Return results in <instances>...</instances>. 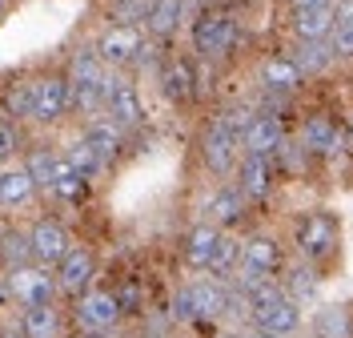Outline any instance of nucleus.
Here are the masks:
<instances>
[{"label": "nucleus", "mask_w": 353, "mask_h": 338, "mask_svg": "<svg viewBox=\"0 0 353 338\" xmlns=\"http://www.w3.org/2000/svg\"><path fill=\"white\" fill-rule=\"evenodd\" d=\"M245 306H249V326L253 330H265V335H281V338H297L301 335V322H305V314H301V306L289 298L285 290H281V282L273 278V282H265V286H257V290L241 294Z\"/></svg>", "instance_id": "nucleus-1"}, {"label": "nucleus", "mask_w": 353, "mask_h": 338, "mask_svg": "<svg viewBox=\"0 0 353 338\" xmlns=\"http://www.w3.org/2000/svg\"><path fill=\"white\" fill-rule=\"evenodd\" d=\"M281 270H285V246L273 234H249V238H241V258H237L229 286L237 294H249L273 278H281Z\"/></svg>", "instance_id": "nucleus-2"}, {"label": "nucleus", "mask_w": 353, "mask_h": 338, "mask_svg": "<svg viewBox=\"0 0 353 338\" xmlns=\"http://www.w3.org/2000/svg\"><path fill=\"white\" fill-rule=\"evenodd\" d=\"M229 302H233V286L221 278H197L185 282L173 294L169 314L173 322H225L229 318Z\"/></svg>", "instance_id": "nucleus-3"}, {"label": "nucleus", "mask_w": 353, "mask_h": 338, "mask_svg": "<svg viewBox=\"0 0 353 338\" xmlns=\"http://www.w3.org/2000/svg\"><path fill=\"white\" fill-rule=\"evenodd\" d=\"M109 68L101 65L97 48H77L68 57V113H81V117H97L101 113V81H105Z\"/></svg>", "instance_id": "nucleus-4"}, {"label": "nucleus", "mask_w": 353, "mask_h": 338, "mask_svg": "<svg viewBox=\"0 0 353 338\" xmlns=\"http://www.w3.org/2000/svg\"><path fill=\"white\" fill-rule=\"evenodd\" d=\"M337 242H341V225H337V218H333L330 209H309L293 225V250H297V258L309 262V266L333 258L337 254Z\"/></svg>", "instance_id": "nucleus-5"}, {"label": "nucleus", "mask_w": 353, "mask_h": 338, "mask_svg": "<svg viewBox=\"0 0 353 338\" xmlns=\"http://www.w3.org/2000/svg\"><path fill=\"white\" fill-rule=\"evenodd\" d=\"M241 41V24L233 12L225 8H213V12H201L197 24H193V53L201 61H225Z\"/></svg>", "instance_id": "nucleus-6"}, {"label": "nucleus", "mask_w": 353, "mask_h": 338, "mask_svg": "<svg viewBox=\"0 0 353 338\" xmlns=\"http://www.w3.org/2000/svg\"><path fill=\"white\" fill-rule=\"evenodd\" d=\"M101 113L109 117L117 129H137V125H145V97L137 85H129L117 68L105 73V81H101Z\"/></svg>", "instance_id": "nucleus-7"}, {"label": "nucleus", "mask_w": 353, "mask_h": 338, "mask_svg": "<svg viewBox=\"0 0 353 338\" xmlns=\"http://www.w3.org/2000/svg\"><path fill=\"white\" fill-rule=\"evenodd\" d=\"M237 158H241V141L233 137V129L225 125V117H209V125H205V133H201V161H205V169L209 173H217V178H229L233 169H237Z\"/></svg>", "instance_id": "nucleus-8"}, {"label": "nucleus", "mask_w": 353, "mask_h": 338, "mask_svg": "<svg viewBox=\"0 0 353 338\" xmlns=\"http://www.w3.org/2000/svg\"><path fill=\"white\" fill-rule=\"evenodd\" d=\"M72 318H77L81 335L101 338V335H109V330H117V322H121V298L112 290H92V286H88V290L77 298Z\"/></svg>", "instance_id": "nucleus-9"}, {"label": "nucleus", "mask_w": 353, "mask_h": 338, "mask_svg": "<svg viewBox=\"0 0 353 338\" xmlns=\"http://www.w3.org/2000/svg\"><path fill=\"white\" fill-rule=\"evenodd\" d=\"M8 298L17 306H57V274L44 270V266H21V270H8Z\"/></svg>", "instance_id": "nucleus-10"}, {"label": "nucleus", "mask_w": 353, "mask_h": 338, "mask_svg": "<svg viewBox=\"0 0 353 338\" xmlns=\"http://www.w3.org/2000/svg\"><path fill=\"white\" fill-rule=\"evenodd\" d=\"M97 57H101V65L105 68H129L137 65V57H141V48H145V28H137V24H109L101 37H97Z\"/></svg>", "instance_id": "nucleus-11"}, {"label": "nucleus", "mask_w": 353, "mask_h": 338, "mask_svg": "<svg viewBox=\"0 0 353 338\" xmlns=\"http://www.w3.org/2000/svg\"><path fill=\"white\" fill-rule=\"evenodd\" d=\"M52 274H57V290L68 294V298H81V294L92 286V278H97V258H92V250L88 246H72L52 266Z\"/></svg>", "instance_id": "nucleus-12"}, {"label": "nucleus", "mask_w": 353, "mask_h": 338, "mask_svg": "<svg viewBox=\"0 0 353 338\" xmlns=\"http://www.w3.org/2000/svg\"><path fill=\"white\" fill-rule=\"evenodd\" d=\"M68 113V81L48 73L32 81V121L37 125H57Z\"/></svg>", "instance_id": "nucleus-13"}, {"label": "nucleus", "mask_w": 353, "mask_h": 338, "mask_svg": "<svg viewBox=\"0 0 353 338\" xmlns=\"http://www.w3.org/2000/svg\"><path fill=\"white\" fill-rule=\"evenodd\" d=\"M28 246H32V262L44 266V270H52L68 250H72V242H68V229L61 222L41 218V222H32V229H28Z\"/></svg>", "instance_id": "nucleus-14"}, {"label": "nucleus", "mask_w": 353, "mask_h": 338, "mask_svg": "<svg viewBox=\"0 0 353 338\" xmlns=\"http://www.w3.org/2000/svg\"><path fill=\"white\" fill-rule=\"evenodd\" d=\"M237 189L245 194V202H265L269 194H273V185H277V169H273V158H257V153H241L237 158Z\"/></svg>", "instance_id": "nucleus-15"}, {"label": "nucleus", "mask_w": 353, "mask_h": 338, "mask_svg": "<svg viewBox=\"0 0 353 338\" xmlns=\"http://www.w3.org/2000/svg\"><path fill=\"white\" fill-rule=\"evenodd\" d=\"M281 145H285V121L277 113H257L241 137V153H257V158H277Z\"/></svg>", "instance_id": "nucleus-16"}, {"label": "nucleus", "mask_w": 353, "mask_h": 338, "mask_svg": "<svg viewBox=\"0 0 353 338\" xmlns=\"http://www.w3.org/2000/svg\"><path fill=\"white\" fill-rule=\"evenodd\" d=\"M245 194L237 189V185H217L209 198H205V205H201V222H209V225H217V229H233V225L245 218Z\"/></svg>", "instance_id": "nucleus-17"}, {"label": "nucleus", "mask_w": 353, "mask_h": 338, "mask_svg": "<svg viewBox=\"0 0 353 338\" xmlns=\"http://www.w3.org/2000/svg\"><path fill=\"white\" fill-rule=\"evenodd\" d=\"M257 77H261V89L265 93H297L305 85V73L297 68V61L289 57V53H269L257 68Z\"/></svg>", "instance_id": "nucleus-18"}, {"label": "nucleus", "mask_w": 353, "mask_h": 338, "mask_svg": "<svg viewBox=\"0 0 353 338\" xmlns=\"http://www.w3.org/2000/svg\"><path fill=\"white\" fill-rule=\"evenodd\" d=\"M301 149L313 158H333L341 149V125L325 117V113H313L301 121Z\"/></svg>", "instance_id": "nucleus-19"}, {"label": "nucleus", "mask_w": 353, "mask_h": 338, "mask_svg": "<svg viewBox=\"0 0 353 338\" xmlns=\"http://www.w3.org/2000/svg\"><path fill=\"white\" fill-rule=\"evenodd\" d=\"M225 234H229V229H217V225H209V222H197L189 234H185V262H189L193 270L209 274V270H213V258H217L221 238H225Z\"/></svg>", "instance_id": "nucleus-20"}, {"label": "nucleus", "mask_w": 353, "mask_h": 338, "mask_svg": "<svg viewBox=\"0 0 353 338\" xmlns=\"http://www.w3.org/2000/svg\"><path fill=\"white\" fill-rule=\"evenodd\" d=\"M157 81H161L165 101H173V105L193 101V93H197V77H193V65H189L185 57H169V61L161 65V73H157Z\"/></svg>", "instance_id": "nucleus-21"}, {"label": "nucleus", "mask_w": 353, "mask_h": 338, "mask_svg": "<svg viewBox=\"0 0 353 338\" xmlns=\"http://www.w3.org/2000/svg\"><path fill=\"white\" fill-rule=\"evenodd\" d=\"M81 141L109 165V161L121 153V145H125V129H117L109 117H88L85 125H81Z\"/></svg>", "instance_id": "nucleus-22"}, {"label": "nucleus", "mask_w": 353, "mask_h": 338, "mask_svg": "<svg viewBox=\"0 0 353 338\" xmlns=\"http://www.w3.org/2000/svg\"><path fill=\"white\" fill-rule=\"evenodd\" d=\"M185 12H189V0H153L141 28H145V37L165 41V37H173L176 28L185 24Z\"/></svg>", "instance_id": "nucleus-23"}, {"label": "nucleus", "mask_w": 353, "mask_h": 338, "mask_svg": "<svg viewBox=\"0 0 353 338\" xmlns=\"http://www.w3.org/2000/svg\"><path fill=\"white\" fill-rule=\"evenodd\" d=\"M277 282H281V290H285L301 310H305L309 302L317 298V290H321V274H317V266H309V262H301V258H297L293 266H285Z\"/></svg>", "instance_id": "nucleus-24"}, {"label": "nucleus", "mask_w": 353, "mask_h": 338, "mask_svg": "<svg viewBox=\"0 0 353 338\" xmlns=\"http://www.w3.org/2000/svg\"><path fill=\"white\" fill-rule=\"evenodd\" d=\"M309 335L313 338H353V310L345 302L317 306L309 318Z\"/></svg>", "instance_id": "nucleus-25"}, {"label": "nucleus", "mask_w": 353, "mask_h": 338, "mask_svg": "<svg viewBox=\"0 0 353 338\" xmlns=\"http://www.w3.org/2000/svg\"><path fill=\"white\" fill-rule=\"evenodd\" d=\"M37 198V185L24 165H4L0 169V209H21Z\"/></svg>", "instance_id": "nucleus-26"}, {"label": "nucleus", "mask_w": 353, "mask_h": 338, "mask_svg": "<svg viewBox=\"0 0 353 338\" xmlns=\"http://www.w3.org/2000/svg\"><path fill=\"white\" fill-rule=\"evenodd\" d=\"M289 28H293V37H297V41H330V32H333V4H325V8H293Z\"/></svg>", "instance_id": "nucleus-27"}, {"label": "nucleus", "mask_w": 353, "mask_h": 338, "mask_svg": "<svg viewBox=\"0 0 353 338\" xmlns=\"http://www.w3.org/2000/svg\"><path fill=\"white\" fill-rule=\"evenodd\" d=\"M32 266V246H28V229H0V270H21Z\"/></svg>", "instance_id": "nucleus-28"}, {"label": "nucleus", "mask_w": 353, "mask_h": 338, "mask_svg": "<svg viewBox=\"0 0 353 338\" xmlns=\"http://www.w3.org/2000/svg\"><path fill=\"white\" fill-rule=\"evenodd\" d=\"M21 335L24 338H61V310L57 306H24Z\"/></svg>", "instance_id": "nucleus-29"}, {"label": "nucleus", "mask_w": 353, "mask_h": 338, "mask_svg": "<svg viewBox=\"0 0 353 338\" xmlns=\"http://www.w3.org/2000/svg\"><path fill=\"white\" fill-rule=\"evenodd\" d=\"M88 189H92V181L88 178H81L72 165H68L65 158L57 161V178H52V198H61V202H68V205H81L88 198Z\"/></svg>", "instance_id": "nucleus-30"}, {"label": "nucleus", "mask_w": 353, "mask_h": 338, "mask_svg": "<svg viewBox=\"0 0 353 338\" xmlns=\"http://www.w3.org/2000/svg\"><path fill=\"white\" fill-rule=\"evenodd\" d=\"M289 57H293L297 68L305 73V81H309V77H317V73H325V68L337 61V57H333V48H330V41H297V48H293Z\"/></svg>", "instance_id": "nucleus-31"}, {"label": "nucleus", "mask_w": 353, "mask_h": 338, "mask_svg": "<svg viewBox=\"0 0 353 338\" xmlns=\"http://www.w3.org/2000/svg\"><path fill=\"white\" fill-rule=\"evenodd\" d=\"M57 161H61V153H52L48 145H32V149H28V158H24V169H28L32 185H37V189H44V194H52Z\"/></svg>", "instance_id": "nucleus-32"}, {"label": "nucleus", "mask_w": 353, "mask_h": 338, "mask_svg": "<svg viewBox=\"0 0 353 338\" xmlns=\"http://www.w3.org/2000/svg\"><path fill=\"white\" fill-rule=\"evenodd\" d=\"M4 109L12 121H32V81H17L4 89Z\"/></svg>", "instance_id": "nucleus-33"}, {"label": "nucleus", "mask_w": 353, "mask_h": 338, "mask_svg": "<svg viewBox=\"0 0 353 338\" xmlns=\"http://www.w3.org/2000/svg\"><path fill=\"white\" fill-rule=\"evenodd\" d=\"M65 161L72 165V169H77V173H81V178H88V181H92L97 173H101V169H105V161L97 158V153L88 149L81 137H77V141H72V145L65 149Z\"/></svg>", "instance_id": "nucleus-34"}, {"label": "nucleus", "mask_w": 353, "mask_h": 338, "mask_svg": "<svg viewBox=\"0 0 353 338\" xmlns=\"http://www.w3.org/2000/svg\"><path fill=\"white\" fill-rule=\"evenodd\" d=\"M149 4L153 0H112L109 4V24H145V17H149Z\"/></svg>", "instance_id": "nucleus-35"}, {"label": "nucleus", "mask_w": 353, "mask_h": 338, "mask_svg": "<svg viewBox=\"0 0 353 338\" xmlns=\"http://www.w3.org/2000/svg\"><path fill=\"white\" fill-rule=\"evenodd\" d=\"M330 48L337 61H353V24H337L330 32Z\"/></svg>", "instance_id": "nucleus-36"}, {"label": "nucleus", "mask_w": 353, "mask_h": 338, "mask_svg": "<svg viewBox=\"0 0 353 338\" xmlns=\"http://www.w3.org/2000/svg\"><path fill=\"white\" fill-rule=\"evenodd\" d=\"M17 153V129L8 121H0V161H8Z\"/></svg>", "instance_id": "nucleus-37"}, {"label": "nucleus", "mask_w": 353, "mask_h": 338, "mask_svg": "<svg viewBox=\"0 0 353 338\" xmlns=\"http://www.w3.org/2000/svg\"><path fill=\"white\" fill-rule=\"evenodd\" d=\"M337 24H353V0H333V28Z\"/></svg>", "instance_id": "nucleus-38"}, {"label": "nucleus", "mask_w": 353, "mask_h": 338, "mask_svg": "<svg viewBox=\"0 0 353 338\" xmlns=\"http://www.w3.org/2000/svg\"><path fill=\"white\" fill-rule=\"evenodd\" d=\"M333 0H289V8H325Z\"/></svg>", "instance_id": "nucleus-39"}, {"label": "nucleus", "mask_w": 353, "mask_h": 338, "mask_svg": "<svg viewBox=\"0 0 353 338\" xmlns=\"http://www.w3.org/2000/svg\"><path fill=\"white\" fill-rule=\"evenodd\" d=\"M237 338H281V335H265V330H253V326H245V330H237Z\"/></svg>", "instance_id": "nucleus-40"}, {"label": "nucleus", "mask_w": 353, "mask_h": 338, "mask_svg": "<svg viewBox=\"0 0 353 338\" xmlns=\"http://www.w3.org/2000/svg\"><path fill=\"white\" fill-rule=\"evenodd\" d=\"M0 338H24V335H21V326H4V330H0Z\"/></svg>", "instance_id": "nucleus-41"}, {"label": "nucleus", "mask_w": 353, "mask_h": 338, "mask_svg": "<svg viewBox=\"0 0 353 338\" xmlns=\"http://www.w3.org/2000/svg\"><path fill=\"white\" fill-rule=\"evenodd\" d=\"M4 12H8V0H0V17H4Z\"/></svg>", "instance_id": "nucleus-42"}, {"label": "nucleus", "mask_w": 353, "mask_h": 338, "mask_svg": "<svg viewBox=\"0 0 353 338\" xmlns=\"http://www.w3.org/2000/svg\"><path fill=\"white\" fill-rule=\"evenodd\" d=\"M217 338H237V330H233V335H217Z\"/></svg>", "instance_id": "nucleus-43"}, {"label": "nucleus", "mask_w": 353, "mask_h": 338, "mask_svg": "<svg viewBox=\"0 0 353 338\" xmlns=\"http://www.w3.org/2000/svg\"><path fill=\"white\" fill-rule=\"evenodd\" d=\"M297 338H313V335H309V330H305V335H297Z\"/></svg>", "instance_id": "nucleus-44"}, {"label": "nucleus", "mask_w": 353, "mask_h": 338, "mask_svg": "<svg viewBox=\"0 0 353 338\" xmlns=\"http://www.w3.org/2000/svg\"><path fill=\"white\" fill-rule=\"evenodd\" d=\"M350 133H353V117H350Z\"/></svg>", "instance_id": "nucleus-45"}, {"label": "nucleus", "mask_w": 353, "mask_h": 338, "mask_svg": "<svg viewBox=\"0 0 353 338\" xmlns=\"http://www.w3.org/2000/svg\"><path fill=\"white\" fill-rule=\"evenodd\" d=\"M77 338H92V335H77Z\"/></svg>", "instance_id": "nucleus-46"}, {"label": "nucleus", "mask_w": 353, "mask_h": 338, "mask_svg": "<svg viewBox=\"0 0 353 338\" xmlns=\"http://www.w3.org/2000/svg\"><path fill=\"white\" fill-rule=\"evenodd\" d=\"M0 330H4V318H0Z\"/></svg>", "instance_id": "nucleus-47"}]
</instances>
